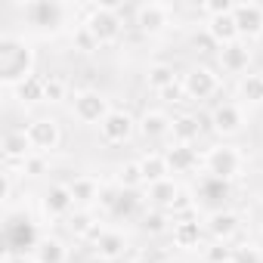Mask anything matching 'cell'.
I'll list each match as a JSON object with an SVG mask.
<instances>
[{
	"label": "cell",
	"instance_id": "cell-1",
	"mask_svg": "<svg viewBox=\"0 0 263 263\" xmlns=\"http://www.w3.org/2000/svg\"><path fill=\"white\" fill-rule=\"evenodd\" d=\"M34 74V50L19 34L0 37V81L7 87H19Z\"/></svg>",
	"mask_w": 263,
	"mask_h": 263
},
{
	"label": "cell",
	"instance_id": "cell-2",
	"mask_svg": "<svg viewBox=\"0 0 263 263\" xmlns=\"http://www.w3.org/2000/svg\"><path fill=\"white\" fill-rule=\"evenodd\" d=\"M22 13H25V22L34 31L53 37V34H62L71 25L78 10L71 4H59V0H31V4L22 7Z\"/></svg>",
	"mask_w": 263,
	"mask_h": 263
},
{
	"label": "cell",
	"instance_id": "cell-3",
	"mask_svg": "<svg viewBox=\"0 0 263 263\" xmlns=\"http://www.w3.org/2000/svg\"><path fill=\"white\" fill-rule=\"evenodd\" d=\"M201 164H204V171H208L214 180L229 183V180H238V177L245 174L248 158H245V152H241L238 146L220 143V146H211V149L201 155Z\"/></svg>",
	"mask_w": 263,
	"mask_h": 263
},
{
	"label": "cell",
	"instance_id": "cell-4",
	"mask_svg": "<svg viewBox=\"0 0 263 263\" xmlns=\"http://www.w3.org/2000/svg\"><path fill=\"white\" fill-rule=\"evenodd\" d=\"M118 10H121V4H96V7L87 13L84 25H87L90 34L99 41V47H108V44H115V41L121 37L124 19H121Z\"/></svg>",
	"mask_w": 263,
	"mask_h": 263
},
{
	"label": "cell",
	"instance_id": "cell-5",
	"mask_svg": "<svg viewBox=\"0 0 263 263\" xmlns=\"http://www.w3.org/2000/svg\"><path fill=\"white\" fill-rule=\"evenodd\" d=\"M71 115L87 127H99L111 115V99L99 90H78L71 96Z\"/></svg>",
	"mask_w": 263,
	"mask_h": 263
},
{
	"label": "cell",
	"instance_id": "cell-6",
	"mask_svg": "<svg viewBox=\"0 0 263 263\" xmlns=\"http://www.w3.org/2000/svg\"><path fill=\"white\" fill-rule=\"evenodd\" d=\"M183 90H186V99L192 102H204L211 99L217 90H220V74L211 68V65H192L183 78H180Z\"/></svg>",
	"mask_w": 263,
	"mask_h": 263
},
{
	"label": "cell",
	"instance_id": "cell-7",
	"mask_svg": "<svg viewBox=\"0 0 263 263\" xmlns=\"http://www.w3.org/2000/svg\"><path fill=\"white\" fill-rule=\"evenodd\" d=\"M208 121L217 137H238L248 124V115H245V105H238V102H220L211 108Z\"/></svg>",
	"mask_w": 263,
	"mask_h": 263
},
{
	"label": "cell",
	"instance_id": "cell-8",
	"mask_svg": "<svg viewBox=\"0 0 263 263\" xmlns=\"http://www.w3.org/2000/svg\"><path fill=\"white\" fill-rule=\"evenodd\" d=\"M74 195L68 189V183H50L44 192H41V211L47 220H68L71 211H74Z\"/></svg>",
	"mask_w": 263,
	"mask_h": 263
},
{
	"label": "cell",
	"instance_id": "cell-9",
	"mask_svg": "<svg viewBox=\"0 0 263 263\" xmlns=\"http://www.w3.org/2000/svg\"><path fill=\"white\" fill-rule=\"evenodd\" d=\"M171 19H174V10H171V4H158V0H146V4H140L137 7V28L143 31V34H149V37H155V34H161V31H167L171 28Z\"/></svg>",
	"mask_w": 263,
	"mask_h": 263
},
{
	"label": "cell",
	"instance_id": "cell-10",
	"mask_svg": "<svg viewBox=\"0 0 263 263\" xmlns=\"http://www.w3.org/2000/svg\"><path fill=\"white\" fill-rule=\"evenodd\" d=\"M137 124H140V118H134L127 108H111V115L99 124V137L108 146H121L137 134Z\"/></svg>",
	"mask_w": 263,
	"mask_h": 263
},
{
	"label": "cell",
	"instance_id": "cell-11",
	"mask_svg": "<svg viewBox=\"0 0 263 263\" xmlns=\"http://www.w3.org/2000/svg\"><path fill=\"white\" fill-rule=\"evenodd\" d=\"M25 130H28V140H31L37 155H50L62 143V127L56 118H34V121H28Z\"/></svg>",
	"mask_w": 263,
	"mask_h": 263
},
{
	"label": "cell",
	"instance_id": "cell-12",
	"mask_svg": "<svg viewBox=\"0 0 263 263\" xmlns=\"http://www.w3.org/2000/svg\"><path fill=\"white\" fill-rule=\"evenodd\" d=\"M251 44L248 41H235V44H226L217 50V62H220V71L223 74H235V78H245L248 68H251Z\"/></svg>",
	"mask_w": 263,
	"mask_h": 263
},
{
	"label": "cell",
	"instance_id": "cell-13",
	"mask_svg": "<svg viewBox=\"0 0 263 263\" xmlns=\"http://www.w3.org/2000/svg\"><path fill=\"white\" fill-rule=\"evenodd\" d=\"M232 19H235V28H238V37H241V41L251 44V41L263 37V7H260V4H254V0L235 4Z\"/></svg>",
	"mask_w": 263,
	"mask_h": 263
},
{
	"label": "cell",
	"instance_id": "cell-14",
	"mask_svg": "<svg viewBox=\"0 0 263 263\" xmlns=\"http://www.w3.org/2000/svg\"><path fill=\"white\" fill-rule=\"evenodd\" d=\"M174 130V118L164 111V108H149L143 111L140 124H137V134L146 140V143H158V140H167Z\"/></svg>",
	"mask_w": 263,
	"mask_h": 263
},
{
	"label": "cell",
	"instance_id": "cell-15",
	"mask_svg": "<svg viewBox=\"0 0 263 263\" xmlns=\"http://www.w3.org/2000/svg\"><path fill=\"white\" fill-rule=\"evenodd\" d=\"M204 232L214 238V241H229L235 232H238V214L235 211H229V208H217V211H211L204 220Z\"/></svg>",
	"mask_w": 263,
	"mask_h": 263
},
{
	"label": "cell",
	"instance_id": "cell-16",
	"mask_svg": "<svg viewBox=\"0 0 263 263\" xmlns=\"http://www.w3.org/2000/svg\"><path fill=\"white\" fill-rule=\"evenodd\" d=\"M208 232H204V223H198V220H192V217H180V220H174V226H171V241H174V248H180V251H195V248H201V238H204Z\"/></svg>",
	"mask_w": 263,
	"mask_h": 263
},
{
	"label": "cell",
	"instance_id": "cell-17",
	"mask_svg": "<svg viewBox=\"0 0 263 263\" xmlns=\"http://www.w3.org/2000/svg\"><path fill=\"white\" fill-rule=\"evenodd\" d=\"M0 152H4V158L13 164V161H25V158H31L34 155V146H31V140H28V130L22 127V130H7L4 134V140H0Z\"/></svg>",
	"mask_w": 263,
	"mask_h": 263
},
{
	"label": "cell",
	"instance_id": "cell-18",
	"mask_svg": "<svg viewBox=\"0 0 263 263\" xmlns=\"http://www.w3.org/2000/svg\"><path fill=\"white\" fill-rule=\"evenodd\" d=\"M164 158H167L171 174H192V171H198V164H201L198 149H195V146H183V143H171L167 152H164Z\"/></svg>",
	"mask_w": 263,
	"mask_h": 263
},
{
	"label": "cell",
	"instance_id": "cell-19",
	"mask_svg": "<svg viewBox=\"0 0 263 263\" xmlns=\"http://www.w3.org/2000/svg\"><path fill=\"white\" fill-rule=\"evenodd\" d=\"M68 189H71V195H74V204H78V208H90V211H93V204L102 198V183H99L96 177H90V174L74 177V180L68 183Z\"/></svg>",
	"mask_w": 263,
	"mask_h": 263
},
{
	"label": "cell",
	"instance_id": "cell-20",
	"mask_svg": "<svg viewBox=\"0 0 263 263\" xmlns=\"http://www.w3.org/2000/svg\"><path fill=\"white\" fill-rule=\"evenodd\" d=\"M34 263H68V248L56 235H41L34 241Z\"/></svg>",
	"mask_w": 263,
	"mask_h": 263
},
{
	"label": "cell",
	"instance_id": "cell-21",
	"mask_svg": "<svg viewBox=\"0 0 263 263\" xmlns=\"http://www.w3.org/2000/svg\"><path fill=\"white\" fill-rule=\"evenodd\" d=\"M204 31L211 34V41H214L217 47H226V44H235V41H241V37H238V28H235V19H232V13L208 19Z\"/></svg>",
	"mask_w": 263,
	"mask_h": 263
},
{
	"label": "cell",
	"instance_id": "cell-22",
	"mask_svg": "<svg viewBox=\"0 0 263 263\" xmlns=\"http://www.w3.org/2000/svg\"><path fill=\"white\" fill-rule=\"evenodd\" d=\"M93 251H96V257L115 263V260L124 257V251H127V238H124V232H118V229H105V232L99 235V241L93 245Z\"/></svg>",
	"mask_w": 263,
	"mask_h": 263
},
{
	"label": "cell",
	"instance_id": "cell-23",
	"mask_svg": "<svg viewBox=\"0 0 263 263\" xmlns=\"http://www.w3.org/2000/svg\"><path fill=\"white\" fill-rule=\"evenodd\" d=\"M140 167H143V177H146V186H155L161 180H171V167H167V158L164 152H146L143 158H137Z\"/></svg>",
	"mask_w": 263,
	"mask_h": 263
},
{
	"label": "cell",
	"instance_id": "cell-24",
	"mask_svg": "<svg viewBox=\"0 0 263 263\" xmlns=\"http://www.w3.org/2000/svg\"><path fill=\"white\" fill-rule=\"evenodd\" d=\"M177 195H180L177 180H161L155 186H146V201H149V208H158V211H171Z\"/></svg>",
	"mask_w": 263,
	"mask_h": 263
},
{
	"label": "cell",
	"instance_id": "cell-25",
	"mask_svg": "<svg viewBox=\"0 0 263 263\" xmlns=\"http://www.w3.org/2000/svg\"><path fill=\"white\" fill-rule=\"evenodd\" d=\"M235 96L238 105H263V74H245L235 84Z\"/></svg>",
	"mask_w": 263,
	"mask_h": 263
},
{
	"label": "cell",
	"instance_id": "cell-26",
	"mask_svg": "<svg viewBox=\"0 0 263 263\" xmlns=\"http://www.w3.org/2000/svg\"><path fill=\"white\" fill-rule=\"evenodd\" d=\"M16 99L22 105H37V102H47V78L41 74H31L28 81H22L19 87H13Z\"/></svg>",
	"mask_w": 263,
	"mask_h": 263
},
{
	"label": "cell",
	"instance_id": "cell-27",
	"mask_svg": "<svg viewBox=\"0 0 263 263\" xmlns=\"http://www.w3.org/2000/svg\"><path fill=\"white\" fill-rule=\"evenodd\" d=\"M201 137V124L195 115H180L174 118V130H171V140L183 143V146H195V140Z\"/></svg>",
	"mask_w": 263,
	"mask_h": 263
},
{
	"label": "cell",
	"instance_id": "cell-28",
	"mask_svg": "<svg viewBox=\"0 0 263 263\" xmlns=\"http://www.w3.org/2000/svg\"><path fill=\"white\" fill-rule=\"evenodd\" d=\"M115 186L121 192H137V189H143L146 186V177H143L140 161H124L118 167V174H115Z\"/></svg>",
	"mask_w": 263,
	"mask_h": 263
},
{
	"label": "cell",
	"instance_id": "cell-29",
	"mask_svg": "<svg viewBox=\"0 0 263 263\" xmlns=\"http://www.w3.org/2000/svg\"><path fill=\"white\" fill-rule=\"evenodd\" d=\"M146 84H149V90H155V93H164L167 87H174V84H177L174 65H167V62L149 65V68H146Z\"/></svg>",
	"mask_w": 263,
	"mask_h": 263
},
{
	"label": "cell",
	"instance_id": "cell-30",
	"mask_svg": "<svg viewBox=\"0 0 263 263\" xmlns=\"http://www.w3.org/2000/svg\"><path fill=\"white\" fill-rule=\"evenodd\" d=\"M96 226H99V220L93 217L90 208H74L71 217H68V229H71L74 238H90L96 232Z\"/></svg>",
	"mask_w": 263,
	"mask_h": 263
},
{
	"label": "cell",
	"instance_id": "cell-31",
	"mask_svg": "<svg viewBox=\"0 0 263 263\" xmlns=\"http://www.w3.org/2000/svg\"><path fill=\"white\" fill-rule=\"evenodd\" d=\"M71 47H74L78 53L90 56V53H96V50H99V41H96V37L90 34V28H87V25L81 22V25H78V28L71 31Z\"/></svg>",
	"mask_w": 263,
	"mask_h": 263
},
{
	"label": "cell",
	"instance_id": "cell-32",
	"mask_svg": "<svg viewBox=\"0 0 263 263\" xmlns=\"http://www.w3.org/2000/svg\"><path fill=\"white\" fill-rule=\"evenodd\" d=\"M171 226H174V223H171V214H167V211L149 208V211L143 214V229L152 232V235H158V232H164V229H171Z\"/></svg>",
	"mask_w": 263,
	"mask_h": 263
},
{
	"label": "cell",
	"instance_id": "cell-33",
	"mask_svg": "<svg viewBox=\"0 0 263 263\" xmlns=\"http://www.w3.org/2000/svg\"><path fill=\"white\" fill-rule=\"evenodd\" d=\"M195 208V195H192V189L189 186H180V195L174 198V204H171V217L174 220H180V217H189V211Z\"/></svg>",
	"mask_w": 263,
	"mask_h": 263
},
{
	"label": "cell",
	"instance_id": "cell-34",
	"mask_svg": "<svg viewBox=\"0 0 263 263\" xmlns=\"http://www.w3.org/2000/svg\"><path fill=\"white\" fill-rule=\"evenodd\" d=\"M235 260V248H229V241H211L204 248V263H229Z\"/></svg>",
	"mask_w": 263,
	"mask_h": 263
},
{
	"label": "cell",
	"instance_id": "cell-35",
	"mask_svg": "<svg viewBox=\"0 0 263 263\" xmlns=\"http://www.w3.org/2000/svg\"><path fill=\"white\" fill-rule=\"evenodd\" d=\"M68 99V84L56 74L47 78V102H65Z\"/></svg>",
	"mask_w": 263,
	"mask_h": 263
},
{
	"label": "cell",
	"instance_id": "cell-36",
	"mask_svg": "<svg viewBox=\"0 0 263 263\" xmlns=\"http://www.w3.org/2000/svg\"><path fill=\"white\" fill-rule=\"evenodd\" d=\"M232 10H235V4H229V0H204V4H201V13H204L208 19L226 16V13H232Z\"/></svg>",
	"mask_w": 263,
	"mask_h": 263
},
{
	"label": "cell",
	"instance_id": "cell-37",
	"mask_svg": "<svg viewBox=\"0 0 263 263\" xmlns=\"http://www.w3.org/2000/svg\"><path fill=\"white\" fill-rule=\"evenodd\" d=\"M44 167H47V155H37V152L22 161V174H25V177H41Z\"/></svg>",
	"mask_w": 263,
	"mask_h": 263
},
{
	"label": "cell",
	"instance_id": "cell-38",
	"mask_svg": "<svg viewBox=\"0 0 263 263\" xmlns=\"http://www.w3.org/2000/svg\"><path fill=\"white\" fill-rule=\"evenodd\" d=\"M235 263H263V257L254 245H241V248H235Z\"/></svg>",
	"mask_w": 263,
	"mask_h": 263
},
{
	"label": "cell",
	"instance_id": "cell-39",
	"mask_svg": "<svg viewBox=\"0 0 263 263\" xmlns=\"http://www.w3.org/2000/svg\"><path fill=\"white\" fill-rule=\"evenodd\" d=\"M158 96H161L164 102H186V90H183V84H180V81H177L174 87H167L164 93H158Z\"/></svg>",
	"mask_w": 263,
	"mask_h": 263
},
{
	"label": "cell",
	"instance_id": "cell-40",
	"mask_svg": "<svg viewBox=\"0 0 263 263\" xmlns=\"http://www.w3.org/2000/svg\"><path fill=\"white\" fill-rule=\"evenodd\" d=\"M161 263H183V260H174V257H167V260H161Z\"/></svg>",
	"mask_w": 263,
	"mask_h": 263
},
{
	"label": "cell",
	"instance_id": "cell-41",
	"mask_svg": "<svg viewBox=\"0 0 263 263\" xmlns=\"http://www.w3.org/2000/svg\"><path fill=\"white\" fill-rule=\"evenodd\" d=\"M134 263H149V260H146V257H137V260H134Z\"/></svg>",
	"mask_w": 263,
	"mask_h": 263
},
{
	"label": "cell",
	"instance_id": "cell-42",
	"mask_svg": "<svg viewBox=\"0 0 263 263\" xmlns=\"http://www.w3.org/2000/svg\"><path fill=\"white\" fill-rule=\"evenodd\" d=\"M93 263H108V260H102V257H96V260H93Z\"/></svg>",
	"mask_w": 263,
	"mask_h": 263
},
{
	"label": "cell",
	"instance_id": "cell-43",
	"mask_svg": "<svg viewBox=\"0 0 263 263\" xmlns=\"http://www.w3.org/2000/svg\"><path fill=\"white\" fill-rule=\"evenodd\" d=\"M229 263H235V260H229Z\"/></svg>",
	"mask_w": 263,
	"mask_h": 263
},
{
	"label": "cell",
	"instance_id": "cell-44",
	"mask_svg": "<svg viewBox=\"0 0 263 263\" xmlns=\"http://www.w3.org/2000/svg\"><path fill=\"white\" fill-rule=\"evenodd\" d=\"M260 229H263V223H260Z\"/></svg>",
	"mask_w": 263,
	"mask_h": 263
}]
</instances>
